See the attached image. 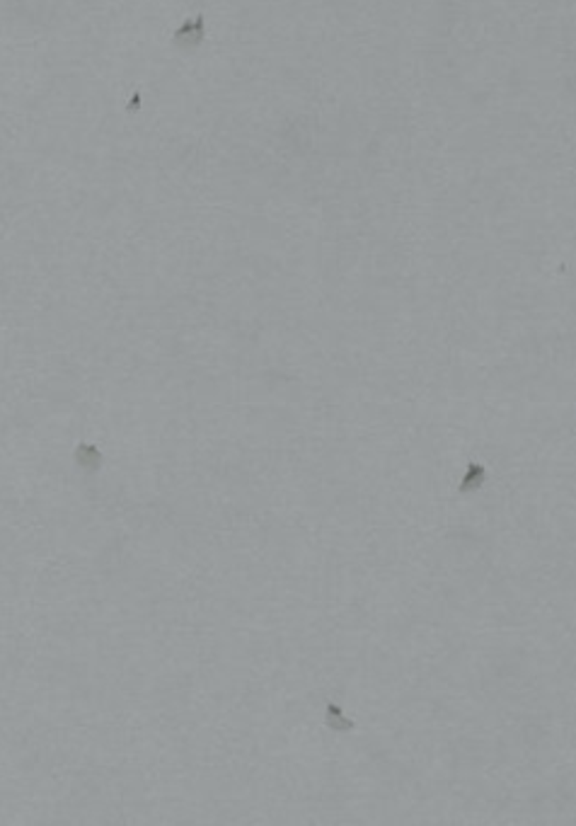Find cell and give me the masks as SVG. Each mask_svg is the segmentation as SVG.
<instances>
[{"label":"cell","mask_w":576,"mask_h":826,"mask_svg":"<svg viewBox=\"0 0 576 826\" xmlns=\"http://www.w3.org/2000/svg\"><path fill=\"white\" fill-rule=\"evenodd\" d=\"M204 29H206L204 15L194 17V20H187V22L182 24V27L173 34V46H175V49H180V51H185V53L196 51V49L204 44Z\"/></svg>","instance_id":"1"}]
</instances>
